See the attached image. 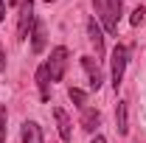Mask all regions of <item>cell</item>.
<instances>
[{
    "mask_svg": "<svg viewBox=\"0 0 146 143\" xmlns=\"http://www.w3.org/2000/svg\"><path fill=\"white\" fill-rule=\"evenodd\" d=\"M93 3H96V11H98L101 23H104V28L110 34H115L118 20H121V0H93Z\"/></svg>",
    "mask_w": 146,
    "mask_h": 143,
    "instance_id": "6da1fadb",
    "label": "cell"
},
{
    "mask_svg": "<svg viewBox=\"0 0 146 143\" xmlns=\"http://www.w3.org/2000/svg\"><path fill=\"white\" fill-rule=\"evenodd\" d=\"M34 0H23L20 6V23H17V39H28L34 31Z\"/></svg>",
    "mask_w": 146,
    "mask_h": 143,
    "instance_id": "7a4b0ae2",
    "label": "cell"
},
{
    "mask_svg": "<svg viewBox=\"0 0 146 143\" xmlns=\"http://www.w3.org/2000/svg\"><path fill=\"white\" fill-rule=\"evenodd\" d=\"M48 65V73H51V81H62L65 76V68H68V48H54L51 51V59L45 62Z\"/></svg>",
    "mask_w": 146,
    "mask_h": 143,
    "instance_id": "3957f363",
    "label": "cell"
},
{
    "mask_svg": "<svg viewBox=\"0 0 146 143\" xmlns=\"http://www.w3.org/2000/svg\"><path fill=\"white\" fill-rule=\"evenodd\" d=\"M124 68H127V48L115 45L112 48V84H115V90L121 87V81H124Z\"/></svg>",
    "mask_w": 146,
    "mask_h": 143,
    "instance_id": "277c9868",
    "label": "cell"
},
{
    "mask_svg": "<svg viewBox=\"0 0 146 143\" xmlns=\"http://www.w3.org/2000/svg\"><path fill=\"white\" fill-rule=\"evenodd\" d=\"M82 68H84L87 79H90V90H98V87H101V81H104V76H101V68H98V62H96L93 56H82Z\"/></svg>",
    "mask_w": 146,
    "mask_h": 143,
    "instance_id": "5b68a950",
    "label": "cell"
},
{
    "mask_svg": "<svg viewBox=\"0 0 146 143\" xmlns=\"http://www.w3.org/2000/svg\"><path fill=\"white\" fill-rule=\"evenodd\" d=\"M87 36H90L93 48H96V56H104V34H101V25L96 20H87Z\"/></svg>",
    "mask_w": 146,
    "mask_h": 143,
    "instance_id": "8992f818",
    "label": "cell"
},
{
    "mask_svg": "<svg viewBox=\"0 0 146 143\" xmlns=\"http://www.w3.org/2000/svg\"><path fill=\"white\" fill-rule=\"evenodd\" d=\"M23 143H45L42 140V129L36 121H25L23 124Z\"/></svg>",
    "mask_w": 146,
    "mask_h": 143,
    "instance_id": "52a82bcc",
    "label": "cell"
},
{
    "mask_svg": "<svg viewBox=\"0 0 146 143\" xmlns=\"http://www.w3.org/2000/svg\"><path fill=\"white\" fill-rule=\"evenodd\" d=\"M31 51L34 54H42L45 51V23H34V31H31Z\"/></svg>",
    "mask_w": 146,
    "mask_h": 143,
    "instance_id": "ba28073f",
    "label": "cell"
},
{
    "mask_svg": "<svg viewBox=\"0 0 146 143\" xmlns=\"http://www.w3.org/2000/svg\"><path fill=\"white\" fill-rule=\"evenodd\" d=\"M54 118H56V126H59V138L68 143V140H70V118H68V112L56 107L54 109Z\"/></svg>",
    "mask_w": 146,
    "mask_h": 143,
    "instance_id": "9c48e42d",
    "label": "cell"
},
{
    "mask_svg": "<svg viewBox=\"0 0 146 143\" xmlns=\"http://www.w3.org/2000/svg\"><path fill=\"white\" fill-rule=\"evenodd\" d=\"M48 84H51L48 65H39V68H36V87H39V98H42V101H48Z\"/></svg>",
    "mask_w": 146,
    "mask_h": 143,
    "instance_id": "30bf717a",
    "label": "cell"
},
{
    "mask_svg": "<svg viewBox=\"0 0 146 143\" xmlns=\"http://www.w3.org/2000/svg\"><path fill=\"white\" fill-rule=\"evenodd\" d=\"M101 124V115H98V109L93 107H84L82 109V126L87 129V132H96V126Z\"/></svg>",
    "mask_w": 146,
    "mask_h": 143,
    "instance_id": "8fae6325",
    "label": "cell"
},
{
    "mask_svg": "<svg viewBox=\"0 0 146 143\" xmlns=\"http://www.w3.org/2000/svg\"><path fill=\"white\" fill-rule=\"evenodd\" d=\"M115 129L121 135H127L129 126H127V101H118V109H115Z\"/></svg>",
    "mask_w": 146,
    "mask_h": 143,
    "instance_id": "7c38bea8",
    "label": "cell"
},
{
    "mask_svg": "<svg viewBox=\"0 0 146 143\" xmlns=\"http://www.w3.org/2000/svg\"><path fill=\"white\" fill-rule=\"evenodd\" d=\"M68 95H70V101L76 104V107H82V109H84V101H87L84 90H79V87H70V90H68Z\"/></svg>",
    "mask_w": 146,
    "mask_h": 143,
    "instance_id": "4fadbf2b",
    "label": "cell"
},
{
    "mask_svg": "<svg viewBox=\"0 0 146 143\" xmlns=\"http://www.w3.org/2000/svg\"><path fill=\"white\" fill-rule=\"evenodd\" d=\"M143 9H135V11H132V14H129V23H132V25H141V23H143Z\"/></svg>",
    "mask_w": 146,
    "mask_h": 143,
    "instance_id": "5bb4252c",
    "label": "cell"
},
{
    "mask_svg": "<svg viewBox=\"0 0 146 143\" xmlns=\"http://www.w3.org/2000/svg\"><path fill=\"white\" fill-rule=\"evenodd\" d=\"M6 140V109L0 107V143Z\"/></svg>",
    "mask_w": 146,
    "mask_h": 143,
    "instance_id": "9a60e30c",
    "label": "cell"
},
{
    "mask_svg": "<svg viewBox=\"0 0 146 143\" xmlns=\"http://www.w3.org/2000/svg\"><path fill=\"white\" fill-rule=\"evenodd\" d=\"M3 20H6V3L0 0V23H3Z\"/></svg>",
    "mask_w": 146,
    "mask_h": 143,
    "instance_id": "2e32d148",
    "label": "cell"
},
{
    "mask_svg": "<svg viewBox=\"0 0 146 143\" xmlns=\"http://www.w3.org/2000/svg\"><path fill=\"white\" fill-rule=\"evenodd\" d=\"M0 70H6V54H3V48H0Z\"/></svg>",
    "mask_w": 146,
    "mask_h": 143,
    "instance_id": "e0dca14e",
    "label": "cell"
},
{
    "mask_svg": "<svg viewBox=\"0 0 146 143\" xmlns=\"http://www.w3.org/2000/svg\"><path fill=\"white\" fill-rule=\"evenodd\" d=\"M93 143H107V140H104L101 135H96V138H93Z\"/></svg>",
    "mask_w": 146,
    "mask_h": 143,
    "instance_id": "ac0fdd59",
    "label": "cell"
},
{
    "mask_svg": "<svg viewBox=\"0 0 146 143\" xmlns=\"http://www.w3.org/2000/svg\"><path fill=\"white\" fill-rule=\"evenodd\" d=\"M6 3H9V6H17V0H6Z\"/></svg>",
    "mask_w": 146,
    "mask_h": 143,
    "instance_id": "d6986e66",
    "label": "cell"
},
{
    "mask_svg": "<svg viewBox=\"0 0 146 143\" xmlns=\"http://www.w3.org/2000/svg\"><path fill=\"white\" fill-rule=\"evenodd\" d=\"M48 3H54V0H48Z\"/></svg>",
    "mask_w": 146,
    "mask_h": 143,
    "instance_id": "ffe728a7",
    "label": "cell"
}]
</instances>
